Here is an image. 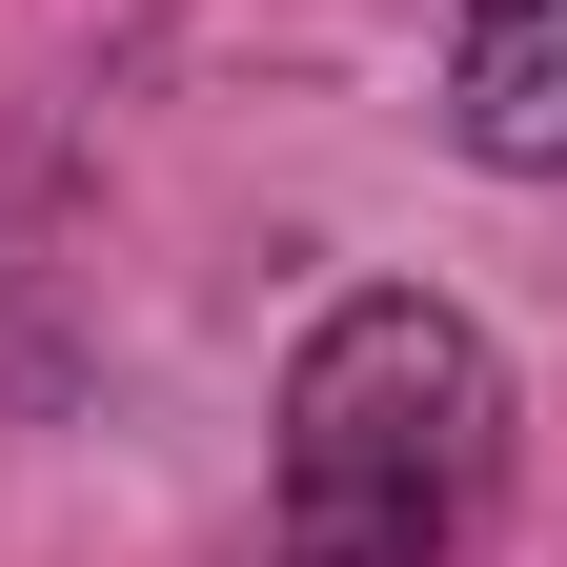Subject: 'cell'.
I'll return each instance as SVG.
<instances>
[{
    "label": "cell",
    "mask_w": 567,
    "mask_h": 567,
    "mask_svg": "<svg viewBox=\"0 0 567 567\" xmlns=\"http://www.w3.org/2000/svg\"><path fill=\"white\" fill-rule=\"evenodd\" d=\"M507 486V365L466 305L365 284L284 365V567H446Z\"/></svg>",
    "instance_id": "1"
},
{
    "label": "cell",
    "mask_w": 567,
    "mask_h": 567,
    "mask_svg": "<svg viewBox=\"0 0 567 567\" xmlns=\"http://www.w3.org/2000/svg\"><path fill=\"white\" fill-rule=\"evenodd\" d=\"M446 142L507 183H567V0H466L446 41Z\"/></svg>",
    "instance_id": "2"
}]
</instances>
